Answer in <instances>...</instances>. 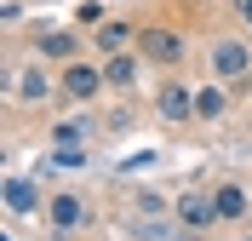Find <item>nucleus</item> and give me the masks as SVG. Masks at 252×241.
<instances>
[{
	"label": "nucleus",
	"instance_id": "obj_7",
	"mask_svg": "<svg viewBox=\"0 0 252 241\" xmlns=\"http://www.w3.org/2000/svg\"><path fill=\"white\" fill-rule=\"evenodd\" d=\"M126 40H132V23H121V17H103V23H97V46L109 52V58H121Z\"/></svg>",
	"mask_w": 252,
	"mask_h": 241
},
{
	"label": "nucleus",
	"instance_id": "obj_10",
	"mask_svg": "<svg viewBox=\"0 0 252 241\" xmlns=\"http://www.w3.org/2000/svg\"><path fill=\"white\" fill-rule=\"evenodd\" d=\"M75 46H80V40H75L69 29H52V34H40V58H75Z\"/></svg>",
	"mask_w": 252,
	"mask_h": 241
},
{
	"label": "nucleus",
	"instance_id": "obj_15",
	"mask_svg": "<svg viewBox=\"0 0 252 241\" xmlns=\"http://www.w3.org/2000/svg\"><path fill=\"white\" fill-rule=\"evenodd\" d=\"M52 167H58V172H75V167H86V155H80V149H58Z\"/></svg>",
	"mask_w": 252,
	"mask_h": 241
},
{
	"label": "nucleus",
	"instance_id": "obj_9",
	"mask_svg": "<svg viewBox=\"0 0 252 241\" xmlns=\"http://www.w3.org/2000/svg\"><path fill=\"white\" fill-rule=\"evenodd\" d=\"M212 201H218V218H241V212H247V190H241V184H218Z\"/></svg>",
	"mask_w": 252,
	"mask_h": 241
},
{
	"label": "nucleus",
	"instance_id": "obj_3",
	"mask_svg": "<svg viewBox=\"0 0 252 241\" xmlns=\"http://www.w3.org/2000/svg\"><path fill=\"white\" fill-rule=\"evenodd\" d=\"M103 86H109V80H103V69H92V64H69V69H63V92L80 98V103H92Z\"/></svg>",
	"mask_w": 252,
	"mask_h": 241
},
{
	"label": "nucleus",
	"instance_id": "obj_6",
	"mask_svg": "<svg viewBox=\"0 0 252 241\" xmlns=\"http://www.w3.org/2000/svg\"><path fill=\"white\" fill-rule=\"evenodd\" d=\"M160 115L166 121H195V92H189L184 80H166L160 86Z\"/></svg>",
	"mask_w": 252,
	"mask_h": 241
},
{
	"label": "nucleus",
	"instance_id": "obj_12",
	"mask_svg": "<svg viewBox=\"0 0 252 241\" xmlns=\"http://www.w3.org/2000/svg\"><path fill=\"white\" fill-rule=\"evenodd\" d=\"M17 92L29 98V103H40V98L52 92V80H46V69H40V64H34V69H23V80H17Z\"/></svg>",
	"mask_w": 252,
	"mask_h": 241
},
{
	"label": "nucleus",
	"instance_id": "obj_16",
	"mask_svg": "<svg viewBox=\"0 0 252 241\" xmlns=\"http://www.w3.org/2000/svg\"><path fill=\"white\" fill-rule=\"evenodd\" d=\"M235 12H241V23L252 29V0H235Z\"/></svg>",
	"mask_w": 252,
	"mask_h": 241
},
{
	"label": "nucleus",
	"instance_id": "obj_11",
	"mask_svg": "<svg viewBox=\"0 0 252 241\" xmlns=\"http://www.w3.org/2000/svg\"><path fill=\"white\" fill-rule=\"evenodd\" d=\"M223 115V86H201L195 92V121H218Z\"/></svg>",
	"mask_w": 252,
	"mask_h": 241
},
{
	"label": "nucleus",
	"instance_id": "obj_14",
	"mask_svg": "<svg viewBox=\"0 0 252 241\" xmlns=\"http://www.w3.org/2000/svg\"><path fill=\"white\" fill-rule=\"evenodd\" d=\"M52 138H58V149H75L80 138H86V127H80V121H58V132H52Z\"/></svg>",
	"mask_w": 252,
	"mask_h": 241
},
{
	"label": "nucleus",
	"instance_id": "obj_1",
	"mask_svg": "<svg viewBox=\"0 0 252 241\" xmlns=\"http://www.w3.org/2000/svg\"><path fill=\"white\" fill-rule=\"evenodd\" d=\"M138 46H143V58L160 64V69H178V64H184V34H178L172 23H149V29H138Z\"/></svg>",
	"mask_w": 252,
	"mask_h": 241
},
{
	"label": "nucleus",
	"instance_id": "obj_2",
	"mask_svg": "<svg viewBox=\"0 0 252 241\" xmlns=\"http://www.w3.org/2000/svg\"><path fill=\"white\" fill-rule=\"evenodd\" d=\"M247 69H252L247 40H218V46H212V75L218 80H247Z\"/></svg>",
	"mask_w": 252,
	"mask_h": 241
},
{
	"label": "nucleus",
	"instance_id": "obj_13",
	"mask_svg": "<svg viewBox=\"0 0 252 241\" xmlns=\"http://www.w3.org/2000/svg\"><path fill=\"white\" fill-rule=\"evenodd\" d=\"M103 80H109V86H132V80H138V64H132V58H109V64H103Z\"/></svg>",
	"mask_w": 252,
	"mask_h": 241
},
{
	"label": "nucleus",
	"instance_id": "obj_5",
	"mask_svg": "<svg viewBox=\"0 0 252 241\" xmlns=\"http://www.w3.org/2000/svg\"><path fill=\"white\" fill-rule=\"evenodd\" d=\"M178 224H184V230L218 224V201H212V195H178Z\"/></svg>",
	"mask_w": 252,
	"mask_h": 241
},
{
	"label": "nucleus",
	"instance_id": "obj_8",
	"mask_svg": "<svg viewBox=\"0 0 252 241\" xmlns=\"http://www.w3.org/2000/svg\"><path fill=\"white\" fill-rule=\"evenodd\" d=\"M6 207H12V212H34V207H40V195H34L29 178H6Z\"/></svg>",
	"mask_w": 252,
	"mask_h": 241
},
{
	"label": "nucleus",
	"instance_id": "obj_4",
	"mask_svg": "<svg viewBox=\"0 0 252 241\" xmlns=\"http://www.w3.org/2000/svg\"><path fill=\"white\" fill-rule=\"evenodd\" d=\"M46 218H52V230H58V236H69V230H80L92 212H86V201H80V195H52Z\"/></svg>",
	"mask_w": 252,
	"mask_h": 241
},
{
	"label": "nucleus",
	"instance_id": "obj_17",
	"mask_svg": "<svg viewBox=\"0 0 252 241\" xmlns=\"http://www.w3.org/2000/svg\"><path fill=\"white\" fill-rule=\"evenodd\" d=\"M247 241H252V236H247Z\"/></svg>",
	"mask_w": 252,
	"mask_h": 241
}]
</instances>
